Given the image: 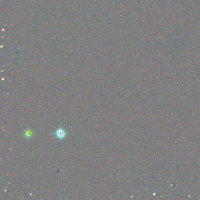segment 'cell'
I'll use <instances>...</instances> for the list:
<instances>
[{
    "label": "cell",
    "instance_id": "obj_1",
    "mask_svg": "<svg viewBox=\"0 0 200 200\" xmlns=\"http://www.w3.org/2000/svg\"><path fill=\"white\" fill-rule=\"evenodd\" d=\"M65 132L62 129H59L56 131V136H57V138H65Z\"/></svg>",
    "mask_w": 200,
    "mask_h": 200
}]
</instances>
